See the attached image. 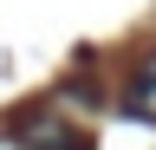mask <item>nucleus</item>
<instances>
[{"label": "nucleus", "mask_w": 156, "mask_h": 150, "mask_svg": "<svg viewBox=\"0 0 156 150\" xmlns=\"http://www.w3.org/2000/svg\"><path fill=\"white\" fill-rule=\"evenodd\" d=\"M13 137H20V150H85V137H78L58 111H26V118L13 124Z\"/></svg>", "instance_id": "nucleus-1"}, {"label": "nucleus", "mask_w": 156, "mask_h": 150, "mask_svg": "<svg viewBox=\"0 0 156 150\" xmlns=\"http://www.w3.org/2000/svg\"><path fill=\"white\" fill-rule=\"evenodd\" d=\"M130 118H150L156 124V52L136 65V79H130Z\"/></svg>", "instance_id": "nucleus-2"}]
</instances>
